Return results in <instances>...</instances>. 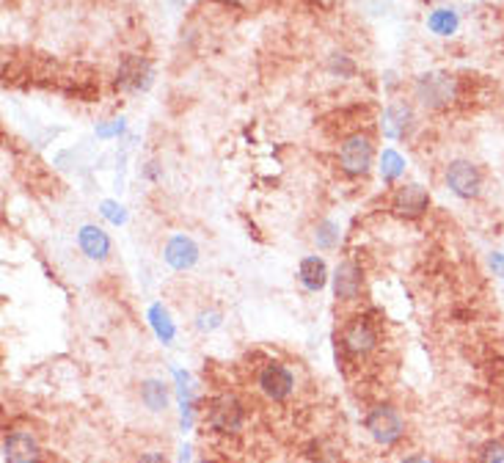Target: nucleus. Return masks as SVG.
Instances as JSON below:
<instances>
[{
  "mask_svg": "<svg viewBox=\"0 0 504 463\" xmlns=\"http://www.w3.org/2000/svg\"><path fill=\"white\" fill-rule=\"evenodd\" d=\"M179 452H182L179 455V463H190V447H182Z\"/></svg>",
  "mask_w": 504,
  "mask_h": 463,
  "instance_id": "nucleus-30",
  "label": "nucleus"
},
{
  "mask_svg": "<svg viewBox=\"0 0 504 463\" xmlns=\"http://www.w3.org/2000/svg\"><path fill=\"white\" fill-rule=\"evenodd\" d=\"M45 452L34 430L17 428L4 438V460L6 463H42Z\"/></svg>",
  "mask_w": 504,
  "mask_h": 463,
  "instance_id": "nucleus-12",
  "label": "nucleus"
},
{
  "mask_svg": "<svg viewBox=\"0 0 504 463\" xmlns=\"http://www.w3.org/2000/svg\"><path fill=\"white\" fill-rule=\"evenodd\" d=\"M337 163L339 171L348 179H364L375 166V144L367 133H350L337 146Z\"/></svg>",
  "mask_w": 504,
  "mask_h": 463,
  "instance_id": "nucleus-7",
  "label": "nucleus"
},
{
  "mask_svg": "<svg viewBox=\"0 0 504 463\" xmlns=\"http://www.w3.org/2000/svg\"><path fill=\"white\" fill-rule=\"evenodd\" d=\"M221 326H224V312L221 309H213V307L196 312V317H193V328L201 331V334H213Z\"/></svg>",
  "mask_w": 504,
  "mask_h": 463,
  "instance_id": "nucleus-21",
  "label": "nucleus"
},
{
  "mask_svg": "<svg viewBox=\"0 0 504 463\" xmlns=\"http://www.w3.org/2000/svg\"><path fill=\"white\" fill-rule=\"evenodd\" d=\"M331 282V270L328 262L320 254H309L297 262V285L304 287L307 293H323Z\"/></svg>",
  "mask_w": 504,
  "mask_h": 463,
  "instance_id": "nucleus-15",
  "label": "nucleus"
},
{
  "mask_svg": "<svg viewBox=\"0 0 504 463\" xmlns=\"http://www.w3.org/2000/svg\"><path fill=\"white\" fill-rule=\"evenodd\" d=\"M99 216H103V218H106L108 224H114V226L127 224V210H125V205H119L116 199L99 202Z\"/></svg>",
  "mask_w": 504,
  "mask_h": 463,
  "instance_id": "nucleus-23",
  "label": "nucleus"
},
{
  "mask_svg": "<svg viewBox=\"0 0 504 463\" xmlns=\"http://www.w3.org/2000/svg\"><path fill=\"white\" fill-rule=\"evenodd\" d=\"M433 199L422 182H399L388 194V213L399 221H419L428 216Z\"/></svg>",
  "mask_w": 504,
  "mask_h": 463,
  "instance_id": "nucleus-8",
  "label": "nucleus"
},
{
  "mask_svg": "<svg viewBox=\"0 0 504 463\" xmlns=\"http://www.w3.org/2000/svg\"><path fill=\"white\" fill-rule=\"evenodd\" d=\"M364 430L378 447H397L408 433V422L394 403H372L364 414Z\"/></svg>",
  "mask_w": 504,
  "mask_h": 463,
  "instance_id": "nucleus-5",
  "label": "nucleus"
},
{
  "mask_svg": "<svg viewBox=\"0 0 504 463\" xmlns=\"http://www.w3.org/2000/svg\"><path fill=\"white\" fill-rule=\"evenodd\" d=\"M218 4L227 6V9H248L251 0H218Z\"/></svg>",
  "mask_w": 504,
  "mask_h": 463,
  "instance_id": "nucleus-29",
  "label": "nucleus"
},
{
  "mask_svg": "<svg viewBox=\"0 0 504 463\" xmlns=\"http://www.w3.org/2000/svg\"><path fill=\"white\" fill-rule=\"evenodd\" d=\"M378 171L383 182H397L402 174H406V157H402L397 149L386 146L378 157Z\"/></svg>",
  "mask_w": 504,
  "mask_h": 463,
  "instance_id": "nucleus-20",
  "label": "nucleus"
},
{
  "mask_svg": "<svg viewBox=\"0 0 504 463\" xmlns=\"http://www.w3.org/2000/svg\"><path fill=\"white\" fill-rule=\"evenodd\" d=\"M477 463H504V438H490L479 447Z\"/></svg>",
  "mask_w": 504,
  "mask_h": 463,
  "instance_id": "nucleus-22",
  "label": "nucleus"
},
{
  "mask_svg": "<svg viewBox=\"0 0 504 463\" xmlns=\"http://www.w3.org/2000/svg\"><path fill=\"white\" fill-rule=\"evenodd\" d=\"M138 398H141V403H144L146 411L163 414V411L168 408L171 392H168V384H166V381H160V378H146V381H141Z\"/></svg>",
  "mask_w": 504,
  "mask_h": 463,
  "instance_id": "nucleus-16",
  "label": "nucleus"
},
{
  "mask_svg": "<svg viewBox=\"0 0 504 463\" xmlns=\"http://www.w3.org/2000/svg\"><path fill=\"white\" fill-rule=\"evenodd\" d=\"M417 130V108L411 100H391L380 114V133L388 141H406Z\"/></svg>",
  "mask_w": 504,
  "mask_h": 463,
  "instance_id": "nucleus-10",
  "label": "nucleus"
},
{
  "mask_svg": "<svg viewBox=\"0 0 504 463\" xmlns=\"http://www.w3.org/2000/svg\"><path fill=\"white\" fill-rule=\"evenodd\" d=\"M136 463H168V458H166V452H160V449H146V452L138 455Z\"/></svg>",
  "mask_w": 504,
  "mask_h": 463,
  "instance_id": "nucleus-26",
  "label": "nucleus"
},
{
  "mask_svg": "<svg viewBox=\"0 0 504 463\" xmlns=\"http://www.w3.org/2000/svg\"><path fill=\"white\" fill-rule=\"evenodd\" d=\"M425 25H428V31H430L433 36L449 39V36H455V34L460 31V15H458L452 6H438V9H433V12L428 15Z\"/></svg>",
  "mask_w": 504,
  "mask_h": 463,
  "instance_id": "nucleus-17",
  "label": "nucleus"
},
{
  "mask_svg": "<svg viewBox=\"0 0 504 463\" xmlns=\"http://www.w3.org/2000/svg\"><path fill=\"white\" fill-rule=\"evenodd\" d=\"M444 185L460 202H479L485 194V171L471 157H452L444 166Z\"/></svg>",
  "mask_w": 504,
  "mask_h": 463,
  "instance_id": "nucleus-6",
  "label": "nucleus"
},
{
  "mask_svg": "<svg viewBox=\"0 0 504 463\" xmlns=\"http://www.w3.org/2000/svg\"><path fill=\"white\" fill-rule=\"evenodd\" d=\"M331 287H334L337 304H342V307L358 304L364 290H367V270H364V265L356 257L339 259L334 273H331Z\"/></svg>",
  "mask_w": 504,
  "mask_h": 463,
  "instance_id": "nucleus-9",
  "label": "nucleus"
},
{
  "mask_svg": "<svg viewBox=\"0 0 504 463\" xmlns=\"http://www.w3.org/2000/svg\"><path fill=\"white\" fill-rule=\"evenodd\" d=\"M205 417V428L216 436H237L243 433L246 422H248V408L243 403V398H237L235 392H221L213 395L201 411Z\"/></svg>",
  "mask_w": 504,
  "mask_h": 463,
  "instance_id": "nucleus-3",
  "label": "nucleus"
},
{
  "mask_svg": "<svg viewBox=\"0 0 504 463\" xmlns=\"http://www.w3.org/2000/svg\"><path fill=\"white\" fill-rule=\"evenodd\" d=\"M463 95V83L455 72L449 69H428L414 77L411 83V100L422 111L430 114H444L458 106Z\"/></svg>",
  "mask_w": 504,
  "mask_h": 463,
  "instance_id": "nucleus-1",
  "label": "nucleus"
},
{
  "mask_svg": "<svg viewBox=\"0 0 504 463\" xmlns=\"http://www.w3.org/2000/svg\"><path fill=\"white\" fill-rule=\"evenodd\" d=\"M312 243L318 251H337L342 246V224L337 218H320L312 226Z\"/></svg>",
  "mask_w": 504,
  "mask_h": 463,
  "instance_id": "nucleus-18",
  "label": "nucleus"
},
{
  "mask_svg": "<svg viewBox=\"0 0 504 463\" xmlns=\"http://www.w3.org/2000/svg\"><path fill=\"white\" fill-rule=\"evenodd\" d=\"M488 267H490V273L496 276V279L504 282V251H501V248H493V251L488 254Z\"/></svg>",
  "mask_w": 504,
  "mask_h": 463,
  "instance_id": "nucleus-25",
  "label": "nucleus"
},
{
  "mask_svg": "<svg viewBox=\"0 0 504 463\" xmlns=\"http://www.w3.org/2000/svg\"><path fill=\"white\" fill-rule=\"evenodd\" d=\"M77 248L80 254L88 259V262H108L111 254H114V240L111 235L96 226V224H80L77 226Z\"/></svg>",
  "mask_w": 504,
  "mask_h": 463,
  "instance_id": "nucleus-14",
  "label": "nucleus"
},
{
  "mask_svg": "<svg viewBox=\"0 0 504 463\" xmlns=\"http://www.w3.org/2000/svg\"><path fill=\"white\" fill-rule=\"evenodd\" d=\"M152 80H155V69L146 55H136V53L122 55L116 80H114L119 91H125V95H138V91H146L152 86Z\"/></svg>",
  "mask_w": 504,
  "mask_h": 463,
  "instance_id": "nucleus-11",
  "label": "nucleus"
},
{
  "mask_svg": "<svg viewBox=\"0 0 504 463\" xmlns=\"http://www.w3.org/2000/svg\"><path fill=\"white\" fill-rule=\"evenodd\" d=\"M399 463H438L433 455H425V452H414V455H406Z\"/></svg>",
  "mask_w": 504,
  "mask_h": 463,
  "instance_id": "nucleus-28",
  "label": "nucleus"
},
{
  "mask_svg": "<svg viewBox=\"0 0 504 463\" xmlns=\"http://www.w3.org/2000/svg\"><path fill=\"white\" fill-rule=\"evenodd\" d=\"M383 342V334H380V323L375 320V315L369 312H353L348 315L342 323H339V331H337V345L342 350V356L350 361V364H361L367 361Z\"/></svg>",
  "mask_w": 504,
  "mask_h": 463,
  "instance_id": "nucleus-2",
  "label": "nucleus"
},
{
  "mask_svg": "<svg viewBox=\"0 0 504 463\" xmlns=\"http://www.w3.org/2000/svg\"><path fill=\"white\" fill-rule=\"evenodd\" d=\"M331 72H334V75H342V77H350V75L356 72V64H353L350 55L337 53V55H331Z\"/></svg>",
  "mask_w": 504,
  "mask_h": 463,
  "instance_id": "nucleus-24",
  "label": "nucleus"
},
{
  "mask_svg": "<svg viewBox=\"0 0 504 463\" xmlns=\"http://www.w3.org/2000/svg\"><path fill=\"white\" fill-rule=\"evenodd\" d=\"M146 317H149V326H152V331L157 334V339H160L163 345H171V339L176 337V326H174L168 309H166L163 304H152L149 312H146Z\"/></svg>",
  "mask_w": 504,
  "mask_h": 463,
  "instance_id": "nucleus-19",
  "label": "nucleus"
},
{
  "mask_svg": "<svg viewBox=\"0 0 504 463\" xmlns=\"http://www.w3.org/2000/svg\"><path fill=\"white\" fill-rule=\"evenodd\" d=\"M198 254H201L198 251V243L190 235H182V232L168 235L166 243H163V262L171 270H176V273H185V270L196 267Z\"/></svg>",
  "mask_w": 504,
  "mask_h": 463,
  "instance_id": "nucleus-13",
  "label": "nucleus"
},
{
  "mask_svg": "<svg viewBox=\"0 0 504 463\" xmlns=\"http://www.w3.org/2000/svg\"><path fill=\"white\" fill-rule=\"evenodd\" d=\"M254 392L265 403H287L297 392L295 369L278 358H267L254 369Z\"/></svg>",
  "mask_w": 504,
  "mask_h": 463,
  "instance_id": "nucleus-4",
  "label": "nucleus"
},
{
  "mask_svg": "<svg viewBox=\"0 0 504 463\" xmlns=\"http://www.w3.org/2000/svg\"><path fill=\"white\" fill-rule=\"evenodd\" d=\"M125 130V119H114V125L111 127H99L96 133L103 136V138H114V136H119Z\"/></svg>",
  "mask_w": 504,
  "mask_h": 463,
  "instance_id": "nucleus-27",
  "label": "nucleus"
}]
</instances>
